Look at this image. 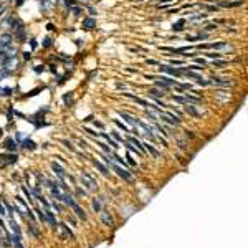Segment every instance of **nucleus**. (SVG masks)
Listing matches in <instances>:
<instances>
[{"label": "nucleus", "mask_w": 248, "mask_h": 248, "mask_svg": "<svg viewBox=\"0 0 248 248\" xmlns=\"http://www.w3.org/2000/svg\"><path fill=\"white\" fill-rule=\"evenodd\" d=\"M15 3H17V5H18V7H20V5H23V0H15Z\"/></svg>", "instance_id": "c9c22d12"}, {"label": "nucleus", "mask_w": 248, "mask_h": 248, "mask_svg": "<svg viewBox=\"0 0 248 248\" xmlns=\"http://www.w3.org/2000/svg\"><path fill=\"white\" fill-rule=\"evenodd\" d=\"M99 136H101V137H104V139L109 142V146H113L114 149H118V147H119V146H118V142H114V141H113V139H111V137H109L108 134H104V132H99Z\"/></svg>", "instance_id": "f8f14e48"}, {"label": "nucleus", "mask_w": 248, "mask_h": 248, "mask_svg": "<svg viewBox=\"0 0 248 248\" xmlns=\"http://www.w3.org/2000/svg\"><path fill=\"white\" fill-rule=\"evenodd\" d=\"M144 146H146V149H147V151H149V152H151V154L154 155V157H159V152L155 151V149H154L152 146H149V144H144Z\"/></svg>", "instance_id": "f3484780"}, {"label": "nucleus", "mask_w": 248, "mask_h": 248, "mask_svg": "<svg viewBox=\"0 0 248 248\" xmlns=\"http://www.w3.org/2000/svg\"><path fill=\"white\" fill-rule=\"evenodd\" d=\"M210 84H220V86H235L233 81H228V78H212Z\"/></svg>", "instance_id": "423d86ee"}, {"label": "nucleus", "mask_w": 248, "mask_h": 248, "mask_svg": "<svg viewBox=\"0 0 248 248\" xmlns=\"http://www.w3.org/2000/svg\"><path fill=\"white\" fill-rule=\"evenodd\" d=\"M18 65H20L18 58H17V55H13V56H8V58L2 63V70L12 73L13 70H17V68H18Z\"/></svg>", "instance_id": "f03ea898"}, {"label": "nucleus", "mask_w": 248, "mask_h": 248, "mask_svg": "<svg viewBox=\"0 0 248 248\" xmlns=\"http://www.w3.org/2000/svg\"><path fill=\"white\" fill-rule=\"evenodd\" d=\"M128 142H131V144H136V147H137V151H139L141 154L144 152V144H141L139 141L136 139V137H128Z\"/></svg>", "instance_id": "0eeeda50"}, {"label": "nucleus", "mask_w": 248, "mask_h": 248, "mask_svg": "<svg viewBox=\"0 0 248 248\" xmlns=\"http://www.w3.org/2000/svg\"><path fill=\"white\" fill-rule=\"evenodd\" d=\"M61 142H63V144H65V146H66L68 149H71V151H74V147L71 146V142H70V141H61Z\"/></svg>", "instance_id": "a878e982"}, {"label": "nucleus", "mask_w": 248, "mask_h": 248, "mask_svg": "<svg viewBox=\"0 0 248 248\" xmlns=\"http://www.w3.org/2000/svg\"><path fill=\"white\" fill-rule=\"evenodd\" d=\"M0 248H2V246H0Z\"/></svg>", "instance_id": "4c0bfd02"}, {"label": "nucleus", "mask_w": 248, "mask_h": 248, "mask_svg": "<svg viewBox=\"0 0 248 248\" xmlns=\"http://www.w3.org/2000/svg\"><path fill=\"white\" fill-rule=\"evenodd\" d=\"M5 48H7V47H3V45H2V43H0V51H3Z\"/></svg>", "instance_id": "e433bc0d"}, {"label": "nucleus", "mask_w": 248, "mask_h": 248, "mask_svg": "<svg viewBox=\"0 0 248 248\" xmlns=\"http://www.w3.org/2000/svg\"><path fill=\"white\" fill-rule=\"evenodd\" d=\"M3 236H5V233H3V230H2V227H0V241L3 240Z\"/></svg>", "instance_id": "2f4dec72"}, {"label": "nucleus", "mask_w": 248, "mask_h": 248, "mask_svg": "<svg viewBox=\"0 0 248 248\" xmlns=\"http://www.w3.org/2000/svg\"><path fill=\"white\" fill-rule=\"evenodd\" d=\"M51 169L55 170V174L58 175V179H60L61 182H65V179H66V174H65V170H63V167H61L60 164L53 162V164H51Z\"/></svg>", "instance_id": "39448f33"}, {"label": "nucleus", "mask_w": 248, "mask_h": 248, "mask_svg": "<svg viewBox=\"0 0 248 248\" xmlns=\"http://www.w3.org/2000/svg\"><path fill=\"white\" fill-rule=\"evenodd\" d=\"M23 56H25V60H28V58H32V53H28V51H27V53H25Z\"/></svg>", "instance_id": "f704fd0d"}, {"label": "nucleus", "mask_w": 248, "mask_h": 248, "mask_svg": "<svg viewBox=\"0 0 248 248\" xmlns=\"http://www.w3.org/2000/svg\"><path fill=\"white\" fill-rule=\"evenodd\" d=\"M5 147H7L8 151H17V147H18V146L15 144L13 139H7V141H5Z\"/></svg>", "instance_id": "9d476101"}, {"label": "nucleus", "mask_w": 248, "mask_h": 248, "mask_svg": "<svg viewBox=\"0 0 248 248\" xmlns=\"http://www.w3.org/2000/svg\"><path fill=\"white\" fill-rule=\"evenodd\" d=\"M42 70H45V66H37V68H35V71H37V73H40Z\"/></svg>", "instance_id": "72a5a7b5"}, {"label": "nucleus", "mask_w": 248, "mask_h": 248, "mask_svg": "<svg viewBox=\"0 0 248 248\" xmlns=\"http://www.w3.org/2000/svg\"><path fill=\"white\" fill-rule=\"evenodd\" d=\"M60 228H61V232H63V235H66L68 238H73V235H71V232H68L65 225H60Z\"/></svg>", "instance_id": "aec40b11"}, {"label": "nucleus", "mask_w": 248, "mask_h": 248, "mask_svg": "<svg viewBox=\"0 0 248 248\" xmlns=\"http://www.w3.org/2000/svg\"><path fill=\"white\" fill-rule=\"evenodd\" d=\"M209 58H220V53H205Z\"/></svg>", "instance_id": "393cba45"}, {"label": "nucleus", "mask_w": 248, "mask_h": 248, "mask_svg": "<svg viewBox=\"0 0 248 248\" xmlns=\"http://www.w3.org/2000/svg\"><path fill=\"white\" fill-rule=\"evenodd\" d=\"M65 3L68 5V7H71V5H74V0H65Z\"/></svg>", "instance_id": "7c9ffc66"}, {"label": "nucleus", "mask_w": 248, "mask_h": 248, "mask_svg": "<svg viewBox=\"0 0 248 248\" xmlns=\"http://www.w3.org/2000/svg\"><path fill=\"white\" fill-rule=\"evenodd\" d=\"M23 147L25 149H35V142L30 141V139H25L23 141Z\"/></svg>", "instance_id": "dca6fc26"}, {"label": "nucleus", "mask_w": 248, "mask_h": 248, "mask_svg": "<svg viewBox=\"0 0 248 248\" xmlns=\"http://www.w3.org/2000/svg\"><path fill=\"white\" fill-rule=\"evenodd\" d=\"M185 113L192 114V116H199V113H197V111H195V109H194V106H190V104H189V106H185Z\"/></svg>", "instance_id": "a211bd4d"}, {"label": "nucleus", "mask_w": 248, "mask_h": 248, "mask_svg": "<svg viewBox=\"0 0 248 248\" xmlns=\"http://www.w3.org/2000/svg\"><path fill=\"white\" fill-rule=\"evenodd\" d=\"M114 124H116V126H118V128H119V129H123L124 132H129V129H128V128H126V126H124L123 123H119V121H118V119H114Z\"/></svg>", "instance_id": "6ab92c4d"}, {"label": "nucleus", "mask_w": 248, "mask_h": 248, "mask_svg": "<svg viewBox=\"0 0 248 248\" xmlns=\"http://www.w3.org/2000/svg\"><path fill=\"white\" fill-rule=\"evenodd\" d=\"M101 217H103V222L106 225H113V217L109 215L108 212H101Z\"/></svg>", "instance_id": "9b49d317"}, {"label": "nucleus", "mask_w": 248, "mask_h": 248, "mask_svg": "<svg viewBox=\"0 0 248 248\" xmlns=\"http://www.w3.org/2000/svg\"><path fill=\"white\" fill-rule=\"evenodd\" d=\"M159 71L160 73H167V74H170V76H182V73L179 70H175V68H172L169 65H160V63H159Z\"/></svg>", "instance_id": "20e7f679"}, {"label": "nucleus", "mask_w": 248, "mask_h": 248, "mask_svg": "<svg viewBox=\"0 0 248 248\" xmlns=\"http://www.w3.org/2000/svg\"><path fill=\"white\" fill-rule=\"evenodd\" d=\"M43 47H47V48H50V47H51V38H45Z\"/></svg>", "instance_id": "5701e85b"}, {"label": "nucleus", "mask_w": 248, "mask_h": 248, "mask_svg": "<svg viewBox=\"0 0 248 248\" xmlns=\"http://www.w3.org/2000/svg\"><path fill=\"white\" fill-rule=\"evenodd\" d=\"M93 207H94V210H96V212H99V210H101V204H99V200H96V199H94V200H93Z\"/></svg>", "instance_id": "4be33fe9"}, {"label": "nucleus", "mask_w": 248, "mask_h": 248, "mask_svg": "<svg viewBox=\"0 0 248 248\" xmlns=\"http://www.w3.org/2000/svg\"><path fill=\"white\" fill-rule=\"evenodd\" d=\"M83 27L84 28H94L96 27V20L94 18H84L83 20Z\"/></svg>", "instance_id": "1a4fd4ad"}, {"label": "nucleus", "mask_w": 248, "mask_h": 248, "mask_svg": "<svg viewBox=\"0 0 248 248\" xmlns=\"http://www.w3.org/2000/svg\"><path fill=\"white\" fill-rule=\"evenodd\" d=\"M147 65H159L157 60H147Z\"/></svg>", "instance_id": "c756f323"}, {"label": "nucleus", "mask_w": 248, "mask_h": 248, "mask_svg": "<svg viewBox=\"0 0 248 248\" xmlns=\"http://www.w3.org/2000/svg\"><path fill=\"white\" fill-rule=\"evenodd\" d=\"M172 65H184V60H172Z\"/></svg>", "instance_id": "c85d7f7f"}, {"label": "nucleus", "mask_w": 248, "mask_h": 248, "mask_svg": "<svg viewBox=\"0 0 248 248\" xmlns=\"http://www.w3.org/2000/svg\"><path fill=\"white\" fill-rule=\"evenodd\" d=\"M0 213L5 217V215H8V210H7V207L5 205H2V202H0Z\"/></svg>", "instance_id": "412c9836"}, {"label": "nucleus", "mask_w": 248, "mask_h": 248, "mask_svg": "<svg viewBox=\"0 0 248 248\" xmlns=\"http://www.w3.org/2000/svg\"><path fill=\"white\" fill-rule=\"evenodd\" d=\"M81 182H83V185H86V189H88V190H96L98 189V182L89 174H86V172H83V174H81Z\"/></svg>", "instance_id": "7ed1b4c3"}, {"label": "nucleus", "mask_w": 248, "mask_h": 248, "mask_svg": "<svg viewBox=\"0 0 248 248\" xmlns=\"http://www.w3.org/2000/svg\"><path fill=\"white\" fill-rule=\"evenodd\" d=\"M93 164H94V165H96V167H98V169H99V170H101V172H103V174H104L106 177L109 175V170H108V169H106V167H104V165H103L101 162H98V160H93Z\"/></svg>", "instance_id": "ddd939ff"}, {"label": "nucleus", "mask_w": 248, "mask_h": 248, "mask_svg": "<svg viewBox=\"0 0 248 248\" xmlns=\"http://www.w3.org/2000/svg\"><path fill=\"white\" fill-rule=\"evenodd\" d=\"M71 207H73V209H74V212L78 213V217H81L83 220H84V218H86V213H84V212H83L81 209H79V207H78L76 204H74V202H73V204H71Z\"/></svg>", "instance_id": "2eb2a0df"}, {"label": "nucleus", "mask_w": 248, "mask_h": 248, "mask_svg": "<svg viewBox=\"0 0 248 248\" xmlns=\"http://www.w3.org/2000/svg\"><path fill=\"white\" fill-rule=\"evenodd\" d=\"M195 61H197L199 65H202V66H205V65H207V61H205L204 58H195Z\"/></svg>", "instance_id": "bb28decb"}, {"label": "nucleus", "mask_w": 248, "mask_h": 248, "mask_svg": "<svg viewBox=\"0 0 248 248\" xmlns=\"http://www.w3.org/2000/svg\"><path fill=\"white\" fill-rule=\"evenodd\" d=\"M217 25H207V30H215Z\"/></svg>", "instance_id": "473e14b6"}, {"label": "nucleus", "mask_w": 248, "mask_h": 248, "mask_svg": "<svg viewBox=\"0 0 248 248\" xmlns=\"http://www.w3.org/2000/svg\"><path fill=\"white\" fill-rule=\"evenodd\" d=\"M225 65H227V61H217V63H213V66H217V68H222Z\"/></svg>", "instance_id": "b1692460"}, {"label": "nucleus", "mask_w": 248, "mask_h": 248, "mask_svg": "<svg viewBox=\"0 0 248 248\" xmlns=\"http://www.w3.org/2000/svg\"><path fill=\"white\" fill-rule=\"evenodd\" d=\"M103 159H104V162H106L108 165H111V167H113V170H114V172H118V175H119V177H123V179H126V180H131V179H132V175L129 174L128 170L121 169V167H119L118 164H114V162H113V160L109 159V157H103Z\"/></svg>", "instance_id": "f257e3e1"}, {"label": "nucleus", "mask_w": 248, "mask_h": 248, "mask_svg": "<svg viewBox=\"0 0 248 248\" xmlns=\"http://www.w3.org/2000/svg\"><path fill=\"white\" fill-rule=\"evenodd\" d=\"M149 94H151V96H155V98H160V96H164L162 89H159V88H152V89H149Z\"/></svg>", "instance_id": "4468645a"}, {"label": "nucleus", "mask_w": 248, "mask_h": 248, "mask_svg": "<svg viewBox=\"0 0 248 248\" xmlns=\"http://www.w3.org/2000/svg\"><path fill=\"white\" fill-rule=\"evenodd\" d=\"M184 25H185V18H180L177 23L172 25V30H174V32H182L184 30Z\"/></svg>", "instance_id": "6e6552de"}, {"label": "nucleus", "mask_w": 248, "mask_h": 248, "mask_svg": "<svg viewBox=\"0 0 248 248\" xmlns=\"http://www.w3.org/2000/svg\"><path fill=\"white\" fill-rule=\"evenodd\" d=\"M113 136H114V137H116V139H118L119 142H123V137H121V136L118 134V131H113Z\"/></svg>", "instance_id": "cd10ccee"}]
</instances>
